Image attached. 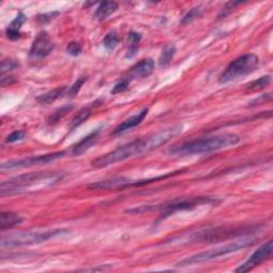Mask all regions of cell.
I'll return each mask as SVG.
<instances>
[{
	"instance_id": "6da1fadb",
	"label": "cell",
	"mask_w": 273,
	"mask_h": 273,
	"mask_svg": "<svg viewBox=\"0 0 273 273\" xmlns=\"http://www.w3.org/2000/svg\"><path fill=\"white\" fill-rule=\"evenodd\" d=\"M183 131V126L176 125L158 132H155L151 135L143 136V138L135 139L127 144L122 145L112 152L107 153L92 161V166L96 169H103L109 166L115 165L118 162H122L126 159L132 158L134 156H139L146 154L157 149L161 145L166 144L177 134Z\"/></svg>"
},
{
	"instance_id": "7a4b0ae2",
	"label": "cell",
	"mask_w": 273,
	"mask_h": 273,
	"mask_svg": "<svg viewBox=\"0 0 273 273\" xmlns=\"http://www.w3.org/2000/svg\"><path fill=\"white\" fill-rule=\"evenodd\" d=\"M64 175L60 171H41L12 177L0 185V196L5 198L25 193L35 189H44L61 182Z\"/></svg>"
},
{
	"instance_id": "3957f363",
	"label": "cell",
	"mask_w": 273,
	"mask_h": 273,
	"mask_svg": "<svg viewBox=\"0 0 273 273\" xmlns=\"http://www.w3.org/2000/svg\"><path fill=\"white\" fill-rule=\"evenodd\" d=\"M240 135L236 133H223L212 135L209 138H200L182 144H177L168 149V153L173 156H193L207 154L219 149L234 146L240 142Z\"/></svg>"
},
{
	"instance_id": "277c9868",
	"label": "cell",
	"mask_w": 273,
	"mask_h": 273,
	"mask_svg": "<svg viewBox=\"0 0 273 273\" xmlns=\"http://www.w3.org/2000/svg\"><path fill=\"white\" fill-rule=\"evenodd\" d=\"M221 203L220 199L212 197H191L176 199L166 203L158 205H142L139 207H134L126 210L129 213H144L148 211H159L161 212L160 219H165L175 212L184 211V210H192L197 207L203 206V205H218Z\"/></svg>"
},
{
	"instance_id": "5b68a950",
	"label": "cell",
	"mask_w": 273,
	"mask_h": 273,
	"mask_svg": "<svg viewBox=\"0 0 273 273\" xmlns=\"http://www.w3.org/2000/svg\"><path fill=\"white\" fill-rule=\"evenodd\" d=\"M256 242H257L256 239L248 236V238H242V239L236 240V241L230 242L228 244H224V245H222V247L205 251V252H201V253L192 255V256H189V257L183 259V261H181L180 263H177L176 266L186 267V266H192V265L206 263V262L212 261V259L219 258L221 256H225L227 254H231V253L238 252L240 250H243L245 248H249Z\"/></svg>"
},
{
	"instance_id": "8992f818",
	"label": "cell",
	"mask_w": 273,
	"mask_h": 273,
	"mask_svg": "<svg viewBox=\"0 0 273 273\" xmlns=\"http://www.w3.org/2000/svg\"><path fill=\"white\" fill-rule=\"evenodd\" d=\"M67 229H51V230H25L17 231V233L9 234L2 238V248L12 249L18 247H27V245L37 244L41 242L47 241L57 236H61L67 233Z\"/></svg>"
},
{
	"instance_id": "52a82bcc",
	"label": "cell",
	"mask_w": 273,
	"mask_h": 273,
	"mask_svg": "<svg viewBox=\"0 0 273 273\" xmlns=\"http://www.w3.org/2000/svg\"><path fill=\"white\" fill-rule=\"evenodd\" d=\"M259 229V225H243L231 227H215L211 229L201 230L191 237L192 241L198 242H218L226 239H233L242 236H250Z\"/></svg>"
},
{
	"instance_id": "ba28073f",
	"label": "cell",
	"mask_w": 273,
	"mask_h": 273,
	"mask_svg": "<svg viewBox=\"0 0 273 273\" xmlns=\"http://www.w3.org/2000/svg\"><path fill=\"white\" fill-rule=\"evenodd\" d=\"M259 65V59L254 53H245L242 56L236 58L235 60L228 63L225 67L223 73L220 75L219 84L225 85L227 83H231L237 79L243 78L255 72Z\"/></svg>"
},
{
	"instance_id": "9c48e42d",
	"label": "cell",
	"mask_w": 273,
	"mask_h": 273,
	"mask_svg": "<svg viewBox=\"0 0 273 273\" xmlns=\"http://www.w3.org/2000/svg\"><path fill=\"white\" fill-rule=\"evenodd\" d=\"M66 155V152H56V153H49L45 155L41 156H35V157H28L24 159H18V160H10L7 162H4L2 165V171H9V170H14V169H22V168H30L34 166H42V165H47V163L53 162L54 160L63 158Z\"/></svg>"
},
{
	"instance_id": "30bf717a",
	"label": "cell",
	"mask_w": 273,
	"mask_h": 273,
	"mask_svg": "<svg viewBox=\"0 0 273 273\" xmlns=\"http://www.w3.org/2000/svg\"><path fill=\"white\" fill-rule=\"evenodd\" d=\"M273 252V244L272 241L269 240L267 243L263 244L262 247H259L244 263H242L240 266H238L235 269V272L244 273L253 270L254 268L258 267L264 262H267L268 259L271 258Z\"/></svg>"
},
{
	"instance_id": "8fae6325",
	"label": "cell",
	"mask_w": 273,
	"mask_h": 273,
	"mask_svg": "<svg viewBox=\"0 0 273 273\" xmlns=\"http://www.w3.org/2000/svg\"><path fill=\"white\" fill-rule=\"evenodd\" d=\"M54 49V44L46 31H41L34 38L29 50V60L38 61L46 58Z\"/></svg>"
},
{
	"instance_id": "7c38bea8",
	"label": "cell",
	"mask_w": 273,
	"mask_h": 273,
	"mask_svg": "<svg viewBox=\"0 0 273 273\" xmlns=\"http://www.w3.org/2000/svg\"><path fill=\"white\" fill-rule=\"evenodd\" d=\"M155 63L152 59H143L140 62L134 64L125 76L130 83L132 80L136 79H144L151 76L154 72Z\"/></svg>"
},
{
	"instance_id": "4fadbf2b",
	"label": "cell",
	"mask_w": 273,
	"mask_h": 273,
	"mask_svg": "<svg viewBox=\"0 0 273 273\" xmlns=\"http://www.w3.org/2000/svg\"><path fill=\"white\" fill-rule=\"evenodd\" d=\"M102 132V128L99 127L89 134H87L84 139H81L77 144H75L72 148V154L73 156H81L84 155L86 152H88L89 149L98 142L100 139V135Z\"/></svg>"
},
{
	"instance_id": "5bb4252c",
	"label": "cell",
	"mask_w": 273,
	"mask_h": 273,
	"mask_svg": "<svg viewBox=\"0 0 273 273\" xmlns=\"http://www.w3.org/2000/svg\"><path fill=\"white\" fill-rule=\"evenodd\" d=\"M131 180L126 177H111L104 181H100L89 185V189H102V190H110V189H125L128 188Z\"/></svg>"
},
{
	"instance_id": "9a60e30c",
	"label": "cell",
	"mask_w": 273,
	"mask_h": 273,
	"mask_svg": "<svg viewBox=\"0 0 273 273\" xmlns=\"http://www.w3.org/2000/svg\"><path fill=\"white\" fill-rule=\"evenodd\" d=\"M147 114H148V108L141 109V110L138 113H135V114L129 116L124 122L121 123V124L114 129L113 134L115 135V134L123 133V132L128 130V129H131V128H133L135 126L140 125L141 123L145 120V118H146Z\"/></svg>"
},
{
	"instance_id": "2e32d148",
	"label": "cell",
	"mask_w": 273,
	"mask_h": 273,
	"mask_svg": "<svg viewBox=\"0 0 273 273\" xmlns=\"http://www.w3.org/2000/svg\"><path fill=\"white\" fill-rule=\"evenodd\" d=\"M27 16L24 14L23 12H18V14L15 16V18L13 20L6 29V34L11 41H16L20 40L23 35L21 32L22 26L26 23Z\"/></svg>"
},
{
	"instance_id": "e0dca14e",
	"label": "cell",
	"mask_w": 273,
	"mask_h": 273,
	"mask_svg": "<svg viewBox=\"0 0 273 273\" xmlns=\"http://www.w3.org/2000/svg\"><path fill=\"white\" fill-rule=\"evenodd\" d=\"M23 223V218L13 211H3L0 215V229L5 231Z\"/></svg>"
},
{
	"instance_id": "ac0fdd59",
	"label": "cell",
	"mask_w": 273,
	"mask_h": 273,
	"mask_svg": "<svg viewBox=\"0 0 273 273\" xmlns=\"http://www.w3.org/2000/svg\"><path fill=\"white\" fill-rule=\"evenodd\" d=\"M119 9L118 3L114 2H105L102 3L95 12V18L99 21H105L109 16H111Z\"/></svg>"
},
{
	"instance_id": "d6986e66",
	"label": "cell",
	"mask_w": 273,
	"mask_h": 273,
	"mask_svg": "<svg viewBox=\"0 0 273 273\" xmlns=\"http://www.w3.org/2000/svg\"><path fill=\"white\" fill-rule=\"evenodd\" d=\"M66 90H67V87L57 88V89L51 90L49 92H46L42 95H40V96L36 98V101H37V103L42 104V105H49V104L53 103L54 101L59 100L60 98L65 96Z\"/></svg>"
},
{
	"instance_id": "ffe728a7",
	"label": "cell",
	"mask_w": 273,
	"mask_h": 273,
	"mask_svg": "<svg viewBox=\"0 0 273 273\" xmlns=\"http://www.w3.org/2000/svg\"><path fill=\"white\" fill-rule=\"evenodd\" d=\"M142 35L141 33L136 31H130L128 33V38H127V52H126V58L131 59L133 58L136 53H138L139 45L141 42Z\"/></svg>"
},
{
	"instance_id": "44dd1931",
	"label": "cell",
	"mask_w": 273,
	"mask_h": 273,
	"mask_svg": "<svg viewBox=\"0 0 273 273\" xmlns=\"http://www.w3.org/2000/svg\"><path fill=\"white\" fill-rule=\"evenodd\" d=\"M175 53H176V47L174 44H168L163 47L158 61L159 66L162 68L168 67L171 64Z\"/></svg>"
},
{
	"instance_id": "7402d4cb",
	"label": "cell",
	"mask_w": 273,
	"mask_h": 273,
	"mask_svg": "<svg viewBox=\"0 0 273 273\" xmlns=\"http://www.w3.org/2000/svg\"><path fill=\"white\" fill-rule=\"evenodd\" d=\"M91 114H92V109L91 108L86 107V108L80 109V110L75 114V116L71 120L70 125H68V127H70L71 130H74V129L78 128L81 124H84V123L90 118Z\"/></svg>"
},
{
	"instance_id": "603a6c76",
	"label": "cell",
	"mask_w": 273,
	"mask_h": 273,
	"mask_svg": "<svg viewBox=\"0 0 273 273\" xmlns=\"http://www.w3.org/2000/svg\"><path fill=\"white\" fill-rule=\"evenodd\" d=\"M74 108L73 105H65V106H62L61 108H58L57 110H54L52 114H50L47 119V124L52 126L54 124H57L58 122H60L68 112H70L72 109Z\"/></svg>"
},
{
	"instance_id": "cb8c5ba5",
	"label": "cell",
	"mask_w": 273,
	"mask_h": 273,
	"mask_svg": "<svg viewBox=\"0 0 273 273\" xmlns=\"http://www.w3.org/2000/svg\"><path fill=\"white\" fill-rule=\"evenodd\" d=\"M119 43H120V36L115 30H112L107 33V35L104 37L103 41V45L105 49L108 51H113L115 47L119 45Z\"/></svg>"
},
{
	"instance_id": "d4e9b609",
	"label": "cell",
	"mask_w": 273,
	"mask_h": 273,
	"mask_svg": "<svg viewBox=\"0 0 273 273\" xmlns=\"http://www.w3.org/2000/svg\"><path fill=\"white\" fill-rule=\"evenodd\" d=\"M270 84H271V76L270 75L262 76L261 78L251 81V83L247 87V90H249V91H261V90H264L265 88H267Z\"/></svg>"
},
{
	"instance_id": "484cf974",
	"label": "cell",
	"mask_w": 273,
	"mask_h": 273,
	"mask_svg": "<svg viewBox=\"0 0 273 273\" xmlns=\"http://www.w3.org/2000/svg\"><path fill=\"white\" fill-rule=\"evenodd\" d=\"M18 67H20V62L14 60V59L3 60L2 67H0V71H2V76H5L7 73L14 71Z\"/></svg>"
},
{
	"instance_id": "4316f807",
	"label": "cell",
	"mask_w": 273,
	"mask_h": 273,
	"mask_svg": "<svg viewBox=\"0 0 273 273\" xmlns=\"http://www.w3.org/2000/svg\"><path fill=\"white\" fill-rule=\"evenodd\" d=\"M87 78L86 77H81L79 78L76 83L74 85H72L71 87H67V90H66V98H75L76 95L79 93L81 87L84 86V84L86 83Z\"/></svg>"
},
{
	"instance_id": "83f0119b",
	"label": "cell",
	"mask_w": 273,
	"mask_h": 273,
	"mask_svg": "<svg viewBox=\"0 0 273 273\" xmlns=\"http://www.w3.org/2000/svg\"><path fill=\"white\" fill-rule=\"evenodd\" d=\"M203 12V8L201 6L199 7H196V8H192L191 9L187 14L183 17L182 20V25H188L190 24L191 22H193L194 20H197Z\"/></svg>"
},
{
	"instance_id": "f1b7e54d",
	"label": "cell",
	"mask_w": 273,
	"mask_h": 273,
	"mask_svg": "<svg viewBox=\"0 0 273 273\" xmlns=\"http://www.w3.org/2000/svg\"><path fill=\"white\" fill-rule=\"evenodd\" d=\"M130 86V81L124 76L123 77L120 81H118V83L114 85L111 93L112 94H120V93H123V92H125L128 90Z\"/></svg>"
},
{
	"instance_id": "f546056e",
	"label": "cell",
	"mask_w": 273,
	"mask_h": 273,
	"mask_svg": "<svg viewBox=\"0 0 273 273\" xmlns=\"http://www.w3.org/2000/svg\"><path fill=\"white\" fill-rule=\"evenodd\" d=\"M66 52L72 57H78L83 52V46L78 42H71L66 46Z\"/></svg>"
},
{
	"instance_id": "4dcf8cb0",
	"label": "cell",
	"mask_w": 273,
	"mask_h": 273,
	"mask_svg": "<svg viewBox=\"0 0 273 273\" xmlns=\"http://www.w3.org/2000/svg\"><path fill=\"white\" fill-rule=\"evenodd\" d=\"M26 138V133L25 131L23 130H16V131H13L12 133H10L7 139H6V142L7 143H14V142H17V141H21V140H24Z\"/></svg>"
},
{
	"instance_id": "1f68e13d",
	"label": "cell",
	"mask_w": 273,
	"mask_h": 273,
	"mask_svg": "<svg viewBox=\"0 0 273 273\" xmlns=\"http://www.w3.org/2000/svg\"><path fill=\"white\" fill-rule=\"evenodd\" d=\"M57 15H59V12H49V13H45V14L42 15H38L37 16V21L40 24H47L50 21H52L54 17Z\"/></svg>"
},
{
	"instance_id": "d6a6232c",
	"label": "cell",
	"mask_w": 273,
	"mask_h": 273,
	"mask_svg": "<svg viewBox=\"0 0 273 273\" xmlns=\"http://www.w3.org/2000/svg\"><path fill=\"white\" fill-rule=\"evenodd\" d=\"M267 101H271V94L267 93V94H263L262 96H259L257 99H255L254 101H252L250 103V106H255L258 104H262V103H266Z\"/></svg>"
},
{
	"instance_id": "836d02e7",
	"label": "cell",
	"mask_w": 273,
	"mask_h": 273,
	"mask_svg": "<svg viewBox=\"0 0 273 273\" xmlns=\"http://www.w3.org/2000/svg\"><path fill=\"white\" fill-rule=\"evenodd\" d=\"M15 83V79L13 78L12 76H2V86L3 87H7V86H11L12 84Z\"/></svg>"
}]
</instances>
